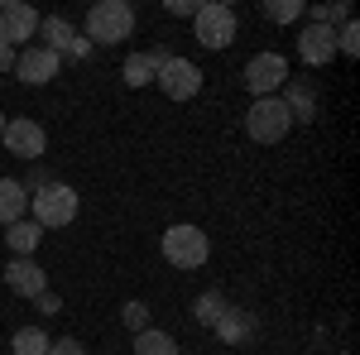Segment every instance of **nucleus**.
I'll return each instance as SVG.
<instances>
[{
    "instance_id": "6ab92c4d",
    "label": "nucleus",
    "mask_w": 360,
    "mask_h": 355,
    "mask_svg": "<svg viewBox=\"0 0 360 355\" xmlns=\"http://www.w3.org/2000/svg\"><path fill=\"white\" fill-rule=\"evenodd\" d=\"M49 341H53V336H49L44 327H20L15 336H10V351H15V355H44V351H49Z\"/></svg>"
},
{
    "instance_id": "39448f33",
    "label": "nucleus",
    "mask_w": 360,
    "mask_h": 355,
    "mask_svg": "<svg viewBox=\"0 0 360 355\" xmlns=\"http://www.w3.org/2000/svg\"><path fill=\"white\" fill-rule=\"evenodd\" d=\"M288 130H293V115H288V106H283L278 96H259V101L250 106L245 135L255 139V144H278Z\"/></svg>"
},
{
    "instance_id": "5701e85b",
    "label": "nucleus",
    "mask_w": 360,
    "mask_h": 355,
    "mask_svg": "<svg viewBox=\"0 0 360 355\" xmlns=\"http://www.w3.org/2000/svg\"><path fill=\"white\" fill-rule=\"evenodd\" d=\"M346 20H351V5H346V0H332V5H312V25L341 29Z\"/></svg>"
},
{
    "instance_id": "a211bd4d",
    "label": "nucleus",
    "mask_w": 360,
    "mask_h": 355,
    "mask_svg": "<svg viewBox=\"0 0 360 355\" xmlns=\"http://www.w3.org/2000/svg\"><path fill=\"white\" fill-rule=\"evenodd\" d=\"M135 355H178V341L159 327H144L135 336Z\"/></svg>"
},
{
    "instance_id": "412c9836",
    "label": "nucleus",
    "mask_w": 360,
    "mask_h": 355,
    "mask_svg": "<svg viewBox=\"0 0 360 355\" xmlns=\"http://www.w3.org/2000/svg\"><path fill=\"white\" fill-rule=\"evenodd\" d=\"M307 15L303 0H264V20H274V25H298Z\"/></svg>"
},
{
    "instance_id": "0eeeda50",
    "label": "nucleus",
    "mask_w": 360,
    "mask_h": 355,
    "mask_svg": "<svg viewBox=\"0 0 360 355\" xmlns=\"http://www.w3.org/2000/svg\"><path fill=\"white\" fill-rule=\"evenodd\" d=\"M283 82H288V58L283 53H255L245 63V86H250L255 101H259V96H278Z\"/></svg>"
},
{
    "instance_id": "f3484780",
    "label": "nucleus",
    "mask_w": 360,
    "mask_h": 355,
    "mask_svg": "<svg viewBox=\"0 0 360 355\" xmlns=\"http://www.w3.org/2000/svg\"><path fill=\"white\" fill-rule=\"evenodd\" d=\"M29 207V192L20 178H0V226H10V221H20Z\"/></svg>"
},
{
    "instance_id": "20e7f679",
    "label": "nucleus",
    "mask_w": 360,
    "mask_h": 355,
    "mask_svg": "<svg viewBox=\"0 0 360 355\" xmlns=\"http://www.w3.org/2000/svg\"><path fill=\"white\" fill-rule=\"evenodd\" d=\"M236 29H240V20H236V10H231V5H221V0L197 5V15H193V39L202 44V49H212V53L231 49V44H236Z\"/></svg>"
},
{
    "instance_id": "1a4fd4ad",
    "label": "nucleus",
    "mask_w": 360,
    "mask_h": 355,
    "mask_svg": "<svg viewBox=\"0 0 360 355\" xmlns=\"http://www.w3.org/2000/svg\"><path fill=\"white\" fill-rule=\"evenodd\" d=\"M39 34V15L29 10L25 0H0V44L20 53V44Z\"/></svg>"
},
{
    "instance_id": "bb28decb",
    "label": "nucleus",
    "mask_w": 360,
    "mask_h": 355,
    "mask_svg": "<svg viewBox=\"0 0 360 355\" xmlns=\"http://www.w3.org/2000/svg\"><path fill=\"white\" fill-rule=\"evenodd\" d=\"M39 312H44V317H53V312H63V298H58V293H39Z\"/></svg>"
},
{
    "instance_id": "423d86ee",
    "label": "nucleus",
    "mask_w": 360,
    "mask_h": 355,
    "mask_svg": "<svg viewBox=\"0 0 360 355\" xmlns=\"http://www.w3.org/2000/svg\"><path fill=\"white\" fill-rule=\"evenodd\" d=\"M154 82H159V91H164L168 101H193L197 91H202V67H197L193 58H168L164 67L154 72Z\"/></svg>"
},
{
    "instance_id": "b1692460",
    "label": "nucleus",
    "mask_w": 360,
    "mask_h": 355,
    "mask_svg": "<svg viewBox=\"0 0 360 355\" xmlns=\"http://www.w3.org/2000/svg\"><path fill=\"white\" fill-rule=\"evenodd\" d=\"M120 322H125V327L139 336V331L149 327V302H139V298H135V302H125V307H120Z\"/></svg>"
},
{
    "instance_id": "aec40b11",
    "label": "nucleus",
    "mask_w": 360,
    "mask_h": 355,
    "mask_svg": "<svg viewBox=\"0 0 360 355\" xmlns=\"http://www.w3.org/2000/svg\"><path fill=\"white\" fill-rule=\"evenodd\" d=\"M226 307V293H217V288H207V293H197V302H193V317L202 322V327H217V317H221Z\"/></svg>"
},
{
    "instance_id": "4468645a",
    "label": "nucleus",
    "mask_w": 360,
    "mask_h": 355,
    "mask_svg": "<svg viewBox=\"0 0 360 355\" xmlns=\"http://www.w3.org/2000/svg\"><path fill=\"white\" fill-rule=\"evenodd\" d=\"M217 336H221L226 346H245L250 336H255V317H250L245 307H226L221 317H217Z\"/></svg>"
},
{
    "instance_id": "4be33fe9",
    "label": "nucleus",
    "mask_w": 360,
    "mask_h": 355,
    "mask_svg": "<svg viewBox=\"0 0 360 355\" xmlns=\"http://www.w3.org/2000/svg\"><path fill=\"white\" fill-rule=\"evenodd\" d=\"M120 72H125V86H149V82H154V72H159V67L149 63V53H130V58H125V67H120Z\"/></svg>"
},
{
    "instance_id": "9b49d317",
    "label": "nucleus",
    "mask_w": 360,
    "mask_h": 355,
    "mask_svg": "<svg viewBox=\"0 0 360 355\" xmlns=\"http://www.w3.org/2000/svg\"><path fill=\"white\" fill-rule=\"evenodd\" d=\"M58 67H63V58L49 53V49H39V44H25V53L15 58V77L29 86H44L58 77Z\"/></svg>"
},
{
    "instance_id": "9d476101",
    "label": "nucleus",
    "mask_w": 360,
    "mask_h": 355,
    "mask_svg": "<svg viewBox=\"0 0 360 355\" xmlns=\"http://www.w3.org/2000/svg\"><path fill=\"white\" fill-rule=\"evenodd\" d=\"M5 288L10 293H20V298H39V293H49V273H44V264L34 259V254H15L10 264H5Z\"/></svg>"
},
{
    "instance_id": "6e6552de",
    "label": "nucleus",
    "mask_w": 360,
    "mask_h": 355,
    "mask_svg": "<svg viewBox=\"0 0 360 355\" xmlns=\"http://www.w3.org/2000/svg\"><path fill=\"white\" fill-rule=\"evenodd\" d=\"M0 144L15 154V159H25V164H39L44 159V149H49V135H44V125L39 120H10L5 125V135H0Z\"/></svg>"
},
{
    "instance_id": "2eb2a0df",
    "label": "nucleus",
    "mask_w": 360,
    "mask_h": 355,
    "mask_svg": "<svg viewBox=\"0 0 360 355\" xmlns=\"http://www.w3.org/2000/svg\"><path fill=\"white\" fill-rule=\"evenodd\" d=\"M39 34H44L39 49H49V53H58V58H68V53H72V44H77V29L68 25V20H58V15L39 20Z\"/></svg>"
},
{
    "instance_id": "f8f14e48",
    "label": "nucleus",
    "mask_w": 360,
    "mask_h": 355,
    "mask_svg": "<svg viewBox=\"0 0 360 355\" xmlns=\"http://www.w3.org/2000/svg\"><path fill=\"white\" fill-rule=\"evenodd\" d=\"M298 58L307 67H327L336 58V29L327 25H303L298 29Z\"/></svg>"
},
{
    "instance_id": "f03ea898",
    "label": "nucleus",
    "mask_w": 360,
    "mask_h": 355,
    "mask_svg": "<svg viewBox=\"0 0 360 355\" xmlns=\"http://www.w3.org/2000/svg\"><path fill=\"white\" fill-rule=\"evenodd\" d=\"M135 34V10L125 5V0H101V5H91L86 10V44L91 49H111V44H125Z\"/></svg>"
},
{
    "instance_id": "c85d7f7f",
    "label": "nucleus",
    "mask_w": 360,
    "mask_h": 355,
    "mask_svg": "<svg viewBox=\"0 0 360 355\" xmlns=\"http://www.w3.org/2000/svg\"><path fill=\"white\" fill-rule=\"evenodd\" d=\"M15 58H20L15 49H5V44H0V72H15Z\"/></svg>"
},
{
    "instance_id": "a878e982",
    "label": "nucleus",
    "mask_w": 360,
    "mask_h": 355,
    "mask_svg": "<svg viewBox=\"0 0 360 355\" xmlns=\"http://www.w3.org/2000/svg\"><path fill=\"white\" fill-rule=\"evenodd\" d=\"M44 355H86V346L77 341V336H58V341H49Z\"/></svg>"
},
{
    "instance_id": "cd10ccee",
    "label": "nucleus",
    "mask_w": 360,
    "mask_h": 355,
    "mask_svg": "<svg viewBox=\"0 0 360 355\" xmlns=\"http://www.w3.org/2000/svg\"><path fill=\"white\" fill-rule=\"evenodd\" d=\"M168 15H197V0H164Z\"/></svg>"
},
{
    "instance_id": "7c9ffc66",
    "label": "nucleus",
    "mask_w": 360,
    "mask_h": 355,
    "mask_svg": "<svg viewBox=\"0 0 360 355\" xmlns=\"http://www.w3.org/2000/svg\"><path fill=\"white\" fill-rule=\"evenodd\" d=\"M5 125H10V120H5V115H0V135H5Z\"/></svg>"
},
{
    "instance_id": "393cba45",
    "label": "nucleus",
    "mask_w": 360,
    "mask_h": 355,
    "mask_svg": "<svg viewBox=\"0 0 360 355\" xmlns=\"http://www.w3.org/2000/svg\"><path fill=\"white\" fill-rule=\"evenodd\" d=\"M336 53H346V58L360 53V25L356 20H346V25L336 29Z\"/></svg>"
},
{
    "instance_id": "ddd939ff",
    "label": "nucleus",
    "mask_w": 360,
    "mask_h": 355,
    "mask_svg": "<svg viewBox=\"0 0 360 355\" xmlns=\"http://www.w3.org/2000/svg\"><path fill=\"white\" fill-rule=\"evenodd\" d=\"M278 91H283L278 101L288 106V115H293L298 125H307V120L317 115V96H312V86H307V82H293V77H288V82L278 86Z\"/></svg>"
},
{
    "instance_id": "7ed1b4c3",
    "label": "nucleus",
    "mask_w": 360,
    "mask_h": 355,
    "mask_svg": "<svg viewBox=\"0 0 360 355\" xmlns=\"http://www.w3.org/2000/svg\"><path fill=\"white\" fill-rule=\"evenodd\" d=\"M159 250H164V259L173 264V269H202V264L212 259V240H207V231L193 226V221L168 226L164 240H159Z\"/></svg>"
},
{
    "instance_id": "f257e3e1",
    "label": "nucleus",
    "mask_w": 360,
    "mask_h": 355,
    "mask_svg": "<svg viewBox=\"0 0 360 355\" xmlns=\"http://www.w3.org/2000/svg\"><path fill=\"white\" fill-rule=\"evenodd\" d=\"M29 212L39 221L44 231H63V226H72L77 221V212H82V197H77V188H68V183H44L39 192H29Z\"/></svg>"
},
{
    "instance_id": "dca6fc26",
    "label": "nucleus",
    "mask_w": 360,
    "mask_h": 355,
    "mask_svg": "<svg viewBox=\"0 0 360 355\" xmlns=\"http://www.w3.org/2000/svg\"><path fill=\"white\" fill-rule=\"evenodd\" d=\"M39 240H44V226H39V221H10V226H5V245L15 250V254H34V250H39Z\"/></svg>"
},
{
    "instance_id": "c756f323",
    "label": "nucleus",
    "mask_w": 360,
    "mask_h": 355,
    "mask_svg": "<svg viewBox=\"0 0 360 355\" xmlns=\"http://www.w3.org/2000/svg\"><path fill=\"white\" fill-rule=\"evenodd\" d=\"M86 53H91V44H86L82 34H77V44H72V53H68V58H86Z\"/></svg>"
}]
</instances>
